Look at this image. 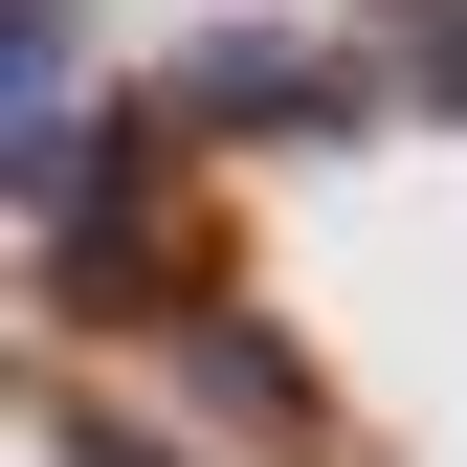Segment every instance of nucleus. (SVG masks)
<instances>
[{
  "label": "nucleus",
  "mask_w": 467,
  "mask_h": 467,
  "mask_svg": "<svg viewBox=\"0 0 467 467\" xmlns=\"http://www.w3.org/2000/svg\"><path fill=\"white\" fill-rule=\"evenodd\" d=\"M156 334H179V379L223 400V423H267V445H312V379L267 357V312H245V289H201V312H156Z\"/></svg>",
  "instance_id": "nucleus-2"
},
{
  "label": "nucleus",
  "mask_w": 467,
  "mask_h": 467,
  "mask_svg": "<svg viewBox=\"0 0 467 467\" xmlns=\"http://www.w3.org/2000/svg\"><path fill=\"white\" fill-rule=\"evenodd\" d=\"M423 89H445V111H467V23H445V45H423Z\"/></svg>",
  "instance_id": "nucleus-3"
},
{
  "label": "nucleus",
  "mask_w": 467,
  "mask_h": 467,
  "mask_svg": "<svg viewBox=\"0 0 467 467\" xmlns=\"http://www.w3.org/2000/svg\"><path fill=\"white\" fill-rule=\"evenodd\" d=\"M156 111H179V134L289 156V134H379V67H357V45H289V23H223V45L156 67Z\"/></svg>",
  "instance_id": "nucleus-1"
}]
</instances>
